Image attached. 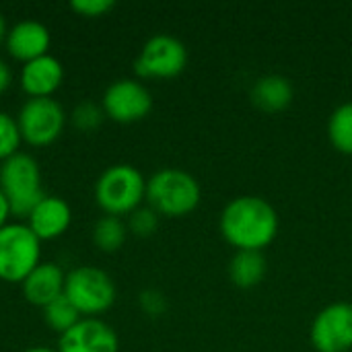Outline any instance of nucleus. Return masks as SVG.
Segmentation results:
<instances>
[{
    "label": "nucleus",
    "mask_w": 352,
    "mask_h": 352,
    "mask_svg": "<svg viewBox=\"0 0 352 352\" xmlns=\"http://www.w3.org/2000/svg\"><path fill=\"white\" fill-rule=\"evenodd\" d=\"M278 212L262 196H237L225 204L219 231L235 252H264L278 235Z\"/></svg>",
    "instance_id": "obj_1"
},
{
    "label": "nucleus",
    "mask_w": 352,
    "mask_h": 352,
    "mask_svg": "<svg viewBox=\"0 0 352 352\" xmlns=\"http://www.w3.org/2000/svg\"><path fill=\"white\" fill-rule=\"evenodd\" d=\"M144 200L159 217L182 219L198 208L202 188L192 173L177 167H163L146 179Z\"/></svg>",
    "instance_id": "obj_2"
},
{
    "label": "nucleus",
    "mask_w": 352,
    "mask_h": 352,
    "mask_svg": "<svg viewBox=\"0 0 352 352\" xmlns=\"http://www.w3.org/2000/svg\"><path fill=\"white\" fill-rule=\"evenodd\" d=\"M146 198V179L130 163H116L101 171L95 182V202L111 217H124L142 206Z\"/></svg>",
    "instance_id": "obj_3"
},
{
    "label": "nucleus",
    "mask_w": 352,
    "mask_h": 352,
    "mask_svg": "<svg viewBox=\"0 0 352 352\" xmlns=\"http://www.w3.org/2000/svg\"><path fill=\"white\" fill-rule=\"evenodd\" d=\"M0 192L4 194L10 214L27 219L45 196L41 186V169L33 155L19 151L0 163Z\"/></svg>",
    "instance_id": "obj_4"
},
{
    "label": "nucleus",
    "mask_w": 352,
    "mask_h": 352,
    "mask_svg": "<svg viewBox=\"0 0 352 352\" xmlns=\"http://www.w3.org/2000/svg\"><path fill=\"white\" fill-rule=\"evenodd\" d=\"M64 295L82 318H99L116 303L113 278L97 266H76L66 272Z\"/></svg>",
    "instance_id": "obj_5"
},
{
    "label": "nucleus",
    "mask_w": 352,
    "mask_h": 352,
    "mask_svg": "<svg viewBox=\"0 0 352 352\" xmlns=\"http://www.w3.org/2000/svg\"><path fill=\"white\" fill-rule=\"evenodd\" d=\"M41 262V239L27 223L0 227V280L23 283Z\"/></svg>",
    "instance_id": "obj_6"
},
{
    "label": "nucleus",
    "mask_w": 352,
    "mask_h": 352,
    "mask_svg": "<svg viewBox=\"0 0 352 352\" xmlns=\"http://www.w3.org/2000/svg\"><path fill=\"white\" fill-rule=\"evenodd\" d=\"M66 111L54 97H29L19 113L16 124L21 136L31 146H47L60 138L66 126Z\"/></svg>",
    "instance_id": "obj_7"
},
{
    "label": "nucleus",
    "mask_w": 352,
    "mask_h": 352,
    "mask_svg": "<svg viewBox=\"0 0 352 352\" xmlns=\"http://www.w3.org/2000/svg\"><path fill=\"white\" fill-rule=\"evenodd\" d=\"M188 66V47L171 33L151 35L134 60L140 78H175Z\"/></svg>",
    "instance_id": "obj_8"
},
{
    "label": "nucleus",
    "mask_w": 352,
    "mask_h": 352,
    "mask_svg": "<svg viewBox=\"0 0 352 352\" xmlns=\"http://www.w3.org/2000/svg\"><path fill=\"white\" fill-rule=\"evenodd\" d=\"M309 342L316 352H351L352 303L334 301L320 309L309 326Z\"/></svg>",
    "instance_id": "obj_9"
},
{
    "label": "nucleus",
    "mask_w": 352,
    "mask_h": 352,
    "mask_svg": "<svg viewBox=\"0 0 352 352\" xmlns=\"http://www.w3.org/2000/svg\"><path fill=\"white\" fill-rule=\"evenodd\" d=\"M101 107L105 118L118 124H134L151 113L153 95L138 78H118L103 91Z\"/></svg>",
    "instance_id": "obj_10"
},
{
    "label": "nucleus",
    "mask_w": 352,
    "mask_h": 352,
    "mask_svg": "<svg viewBox=\"0 0 352 352\" xmlns=\"http://www.w3.org/2000/svg\"><path fill=\"white\" fill-rule=\"evenodd\" d=\"M58 352H120L118 332L99 318H82L60 334Z\"/></svg>",
    "instance_id": "obj_11"
},
{
    "label": "nucleus",
    "mask_w": 352,
    "mask_h": 352,
    "mask_svg": "<svg viewBox=\"0 0 352 352\" xmlns=\"http://www.w3.org/2000/svg\"><path fill=\"white\" fill-rule=\"evenodd\" d=\"M4 43H6L8 54L25 64L29 60H35L47 54L52 35H50L47 25H43L41 21L23 19L8 29Z\"/></svg>",
    "instance_id": "obj_12"
},
{
    "label": "nucleus",
    "mask_w": 352,
    "mask_h": 352,
    "mask_svg": "<svg viewBox=\"0 0 352 352\" xmlns=\"http://www.w3.org/2000/svg\"><path fill=\"white\" fill-rule=\"evenodd\" d=\"M70 223H72V210L68 202L60 196H50V194H45L27 217L29 229L41 241L58 239L68 231Z\"/></svg>",
    "instance_id": "obj_13"
},
{
    "label": "nucleus",
    "mask_w": 352,
    "mask_h": 352,
    "mask_svg": "<svg viewBox=\"0 0 352 352\" xmlns=\"http://www.w3.org/2000/svg\"><path fill=\"white\" fill-rule=\"evenodd\" d=\"M64 80L62 62L52 56H39L29 60L21 68V87L29 97H52Z\"/></svg>",
    "instance_id": "obj_14"
},
{
    "label": "nucleus",
    "mask_w": 352,
    "mask_h": 352,
    "mask_svg": "<svg viewBox=\"0 0 352 352\" xmlns=\"http://www.w3.org/2000/svg\"><path fill=\"white\" fill-rule=\"evenodd\" d=\"M64 283H66V272L62 270L60 264L39 262L31 270V274L21 283V291L31 305L43 309L47 303L64 295Z\"/></svg>",
    "instance_id": "obj_15"
},
{
    "label": "nucleus",
    "mask_w": 352,
    "mask_h": 352,
    "mask_svg": "<svg viewBox=\"0 0 352 352\" xmlns=\"http://www.w3.org/2000/svg\"><path fill=\"white\" fill-rule=\"evenodd\" d=\"M250 97L258 109L266 113H280L293 103L295 89L293 82L283 74H264L252 85Z\"/></svg>",
    "instance_id": "obj_16"
},
{
    "label": "nucleus",
    "mask_w": 352,
    "mask_h": 352,
    "mask_svg": "<svg viewBox=\"0 0 352 352\" xmlns=\"http://www.w3.org/2000/svg\"><path fill=\"white\" fill-rule=\"evenodd\" d=\"M268 274L264 252H235L229 260V280L237 289H254Z\"/></svg>",
    "instance_id": "obj_17"
},
{
    "label": "nucleus",
    "mask_w": 352,
    "mask_h": 352,
    "mask_svg": "<svg viewBox=\"0 0 352 352\" xmlns=\"http://www.w3.org/2000/svg\"><path fill=\"white\" fill-rule=\"evenodd\" d=\"M91 237H93V243L97 250H101L105 254H113L126 243L128 225L122 221V217L103 214L95 221Z\"/></svg>",
    "instance_id": "obj_18"
},
{
    "label": "nucleus",
    "mask_w": 352,
    "mask_h": 352,
    "mask_svg": "<svg viewBox=\"0 0 352 352\" xmlns=\"http://www.w3.org/2000/svg\"><path fill=\"white\" fill-rule=\"evenodd\" d=\"M328 140L338 153L352 157V101L340 103L330 113Z\"/></svg>",
    "instance_id": "obj_19"
},
{
    "label": "nucleus",
    "mask_w": 352,
    "mask_h": 352,
    "mask_svg": "<svg viewBox=\"0 0 352 352\" xmlns=\"http://www.w3.org/2000/svg\"><path fill=\"white\" fill-rule=\"evenodd\" d=\"M41 311H43V322L58 334L68 332L74 324L82 320V316L78 314V309L70 303L66 295H60L58 299L47 303Z\"/></svg>",
    "instance_id": "obj_20"
},
{
    "label": "nucleus",
    "mask_w": 352,
    "mask_h": 352,
    "mask_svg": "<svg viewBox=\"0 0 352 352\" xmlns=\"http://www.w3.org/2000/svg\"><path fill=\"white\" fill-rule=\"evenodd\" d=\"M21 142H23V136H21L16 118L6 111H0V163L16 155Z\"/></svg>",
    "instance_id": "obj_21"
},
{
    "label": "nucleus",
    "mask_w": 352,
    "mask_h": 352,
    "mask_svg": "<svg viewBox=\"0 0 352 352\" xmlns=\"http://www.w3.org/2000/svg\"><path fill=\"white\" fill-rule=\"evenodd\" d=\"M103 118H105L103 107H101V103L97 105L95 101H82L70 113V120H72L74 128L80 130V132H93V130H97L101 126Z\"/></svg>",
    "instance_id": "obj_22"
},
{
    "label": "nucleus",
    "mask_w": 352,
    "mask_h": 352,
    "mask_svg": "<svg viewBox=\"0 0 352 352\" xmlns=\"http://www.w3.org/2000/svg\"><path fill=\"white\" fill-rule=\"evenodd\" d=\"M128 233L136 237H151L159 229V214L151 206H140L128 214Z\"/></svg>",
    "instance_id": "obj_23"
},
{
    "label": "nucleus",
    "mask_w": 352,
    "mask_h": 352,
    "mask_svg": "<svg viewBox=\"0 0 352 352\" xmlns=\"http://www.w3.org/2000/svg\"><path fill=\"white\" fill-rule=\"evenodd\" d=\"M140 309L148 316V318H161L167 311V297L157 291V289H146L140 293L138 297Z\"/></svg>",
    "instance_id": "obj_24"
},
{
    "label": "nucleus",
    "mask_w": 352,
    "mask_h": 352,
    "mask_svg": "<svg viewBox=\"0 0 352 352\" xmlns=\"http://www.w3.org/2000/svg\"><path fill=\"white\" fill-rule=\"evenodd\" d=\"M116 6L113 0H72L70 8L80 16H103Z\"/></svg>",
    "instance_id": "obj_25"
},
{
    "label": "nucleus",
    "mask_w": 352,
    "mask_h": 352,
    "mask_svg": "<svg viewBox=\"0 0 352 352\" xmlns=\"http://www.w3.org/2000/svg\"><path fill=\"white\" fill-rule=\"evenodd\" d=\"M10 82H12V70H10V66L0 58V95L10 87Z\"/></svg>",
    "instance_id": "obj_26"
},
{
    "label": "nucleus",
    "mask_w": 352,
    "mask_h": 352,
    "mask_svg": "<svg viewBox=\"0 0 352 352\" xmlns=\"http://www.w3.org/2000/svg\"><path fill=\"white\" fill-rule=\"evenodd\" d=\"M8 217H10V208H8V202H6L4 194L0 192V227H4L8 223Z\"/></svg>",
    "instance_id": "obj_27"
},
{
    "label": "nucleus",
    "mask_w": 352,
    "mask_h": 352,
    "mask_svg": "<svg viewBox=\"0 0 352 352\" xmlns=\"http://www.w3.org/2000/svg\"><path fill=\"white\" fill-rule=\"evenodd\" d=\"M6 33H8V27H6V19H4V14H2V10H0V43L6 39Z\"/></svg>",
    "instance_id": "obj_28"
},
{
    "label": "nucleus",
    "mask_w": 352,
    "mask_h": 352,
    "mask_svg": "<svg viewBox=\"0 0 352 352\" xmlns=\"http://www.w3.org/2000/svg\"><path fill=\"white\" fill-rule=\"evenodd\" d=\"M23 352H58L54 349H47V346H31V349H25Z\"/></svg>",
    "instance_id": "obj_29"
}]
</instances>
